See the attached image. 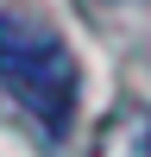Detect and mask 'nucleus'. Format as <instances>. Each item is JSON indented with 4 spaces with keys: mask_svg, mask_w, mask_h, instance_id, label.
I'll return each mask as SVG.
<instances>
[{
    "mask_svg": "<svg viewBox=\"0 0 151 157\" xmlns=\"http://www.w3.org/2000/svg\"><path fill=\"white\" fill-rule=\"evenodd\" d=\"M88 157H151V107L145 101H120V107L95 126Z\"/></svg>",
    "mask_w": 151,
    "mask_h": 157,
    "instance_id": "f03ea898",
    "label": "nucleus"
},
{
    "mask_svg": "<svg viewBox=\"0 0 151 157\" xmlns=\"http://www.w3.org/2000/svg\"><path fill=\"white\" fill-rule=\"evenodd\" d=\"M0 88L38 120L44 138H63L82 101V69L50 19L38 13H0Z\"/></svg>",
    "mask_w": 151,
    "mask_h": 157,
    "instance_id": "f257e3e1",
    "label": "nucleus"
}]
</instances>
